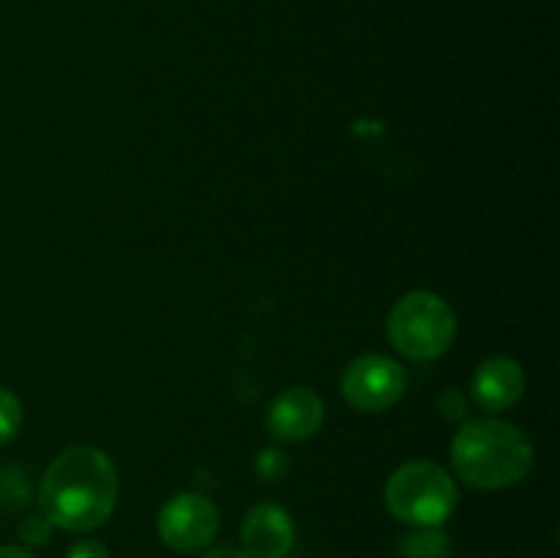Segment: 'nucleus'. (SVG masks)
<instances>
[{
	"instance_id": "4",
	"label": "nucleus",
	"mask_w": 560,
	"mask_h": 558,
	"mask_svg": "<svg viewBox=\"0 0 560 558\" xmlns=\"http://www.w3.org/2000/svg\"><path fill=\"white\" fill-rule=\"evenodd\" d=\"M386 507L402 523L413 528H432L446 523L457 507V481L448 476L443 465L430 460H413L399 465L386 481Z\"/></svg>"
},
{
	"instance_id": "3",
	"label": "nucleus",
	"mask_w": 560,
	"mask_h": 558,
	"mask_svg": "<svg viewBox=\"0 0 560 558\" xmlns=\"http://www.w3.org/2000/svg\"><path fill=\"white\" fill-rule=\"evenodd\" d=\"M386 334L397 353L413 361H432L452 348L457 337V315L438 293L413 290L392 306Z\"/></svg>"
},
{
	"instance_id": "11",
	"label": "nucleus",
	"mask_w": 560,
	"mask_h": 558,
	"mask_svg": "<svg viewBox=\"0 0 560 558\" xmlns=\"http://www.w3.org/2000/svg\"><path fill=\"white\" fill-rule=\"evenodd\" d=\"M20 425H22L20 399H16L9 388L0 386V446L9 443L11 438L20 432Z\"/></svg>"
},
{
	"instance_id": "17",
	"label": "nucleus",
	"mask_w": 560,
	"mask_h": 558,
	"mask_svg": "<svg viewBox=\"0 0 560 558\" xmlns=\"http://www.w3.org/2000/svg\"><path fill=\"white\" fill-rule=\"evenodd\" d=\"M0 558H36V556H31V553L22 550V547L5 545V547H0Z\"/></svg>"
},
{
	"instance_id": "6",
	"label": "nucleus",
	"mask_w": 560,
	"mask_h": 558,
	"mask_svg": "<svg viewBox=\"0 0 560 558\" xmlns=\"http://www.w3.org/2000/svg\"><path fill=\"white\" fill-rule=\"evenodd\" d=\"M219 509L200 492H178L159 509V539L175 553L206 550L219 534Z\"/></svg>"
},
{
	"instance_id": "10",
	"label": "nucleus",
	"mask_w": 560,
	"mask_h": 558,
	"mask_svg": "<svg viewBox=\"0 0 560 558\" xmlns=\"http://www.w3.org/2000/svg\"><path fill=\"white\" fill-rule=\"evenodd\" d=\"M452 553V542L443 534L438 525L432 528H416L402 539V556L405 558H448Z\"/></svg>"
},
{
	"instance_id": "8",
	"label": "nucleus",
	"mask_w": 560,
	"mask_h": 558,
	"mask_svg": "<svg viewBox=\"0 0 560 558\" xmlns=\"http://www.w3.org/2000/svg\"><path fill=\"white\" fill-rule=\"evenodd\" d=\"M241 550L249 558H288L295 545V523L288 509L257 503L241 523Z\"/></svg>"
},
{
	"instance_id": "14",
	"label": "nucleus",
	"mask_w": 560,
	"mask_h": 558,
	"mask_svg": "<svg viewBox=\"0 0 560 558\" xmlns=\"http://www.w3.org/2000/svg\"><path fill=\"white\" fill-rule=\"evenodd\" d=\"M52 528L55 525L38 512L20 525V539L25 542V545H44V542L49 539V534H52Z\"/></svg>"
},
{
	"instance_id": "12",
	"label": "nucleus",
	"mask_w": 560,
	"mask_h": 558,
	"mask_svg": "<svg viewBox=\"0 0 560 558\" xmlns=\"http://www.w3.org/2000/svg\"><path fill=\"white\" fill-rule=\"evenodd\" d=\"M255 468H257V474H260L266 481H277V479H282L284 474H288L290 460H288V454L282 452V449H266V452L257 457Z\"/></svg>"
},
{
	"instance_id": "7",
	"label": "nucleus",
	"mask_w": 560,
	"mask_h": 558,
	"mask_svg": "<svg viewBox=\"0 0 560 558\" xmlns=\"http://www.w3.org/2000/svg\"><path fill=\"white\" fill-rule=\"evenodd\" d=\"M323 419H326V405L320 394L312 392L310 386H290L268 405L266 427L277 441L299 443L315 435Z\"/></svg>"
},
{
	"instance_id": "5",
	"label": "nucleus",
	"mask_w": 560,
	"mask_h": 558,
	"mask_svg": "<svg viewBox=\"0 0 560 558\" xmlns=\"http://www.w3.org/2000/svg\"><path fill=\"white\" fill-rule=\"evenodd\" d=\"M408 388L402 364L383 353H364L342 372V394L355 410L381 414L394 408Z\"/></svg>"
},
{
	"instance_id": "13",
	"label": "nucleus",
	"mask_w": 560,
	"mask_h": 558,
	"mask_svg": "<svg viewBox=\"0 0 560 558\" xmlns=\"http://www.w3.org/2000/svg\"><path fill=\"white\" fill-rule=\"evenodd\" d=\"M438 410L446 421H463L468 416V397L459 388H443L438 397Z\"/></svg>"
},
{
	"instance_id": "2",
	"label": "nucleus",
	"mask_w": 560,
	"mask_h": 558,
	"mask_svg": "<svg viewBox=\"0 0 560 558\" xmlns=\"http://www.w3.org/2000/svg\"><path fill=\"white\" fill-rule=\"evenodd\" d=\"M459 479L476 490H506L534 468V446L517 425L503 419H470L452 441Z\"/></svg>"
},
{
	"instance_id": "15",
	"label": "nucleus",
	"mask_w": 560,
	"mask_h": 558,
	"mask_svg": "<svg viewBox=\"0 0 560 558\" xmlns=\"http://www.w3.org/2000/svg\"><path fill=\"white\" fill-rule=\"evenodd\" d=\"M66 558H109V553H107V547L102 545V542L82 539V542H77L74 547H71L69 556H66Z\"/></svg>"
},
{
	"instance_id": "16",
	"label": "nucleus",
	"mask_w": 560,
	"mask_h": 558,
	"mask_svg": "<svg viewBox=\"0 0 560 558\" xmlns=\"http://www.w3.org/2000/svg\"><path fill=\"white\" fill-rule=\"evenodd\" d=\"M202 558H249L246 556L241 547H233V545H219V547H211V550L202 553Z\"/></svg>"
},
{
	"instance_id": "9",
	"label": "nucleus",
	"mask_w": 560,
	"mask_h": 558,
	"mask_svg": "<svg viewBox=\"0 0 560 558\" xmlns=\"http://www.w3.org/2000/svg\"><path fill=\"white\" fill-rule=\"evenodd\" d=\"M525 372L523 367L506 356H492L476 367L470 377V397L485 410H506L523 397Z\"/></svg>"
},
{
	"instance_id": "1",
	"label": "nucleus",
	"mask_w": 560,
	"mask_h": 558,
	"mask_svg": "<svg viewBox=\"0 0 560 558\" xmlns=\"http://www.w3.org/2000/svg\"><path fill=\"white\" fill-rule=\"evenodd\" d=\"M118 470L96 446H69L49 463L38 485V509L63 531H93L118 503Z\"/></svg>"
}]
</instances>
